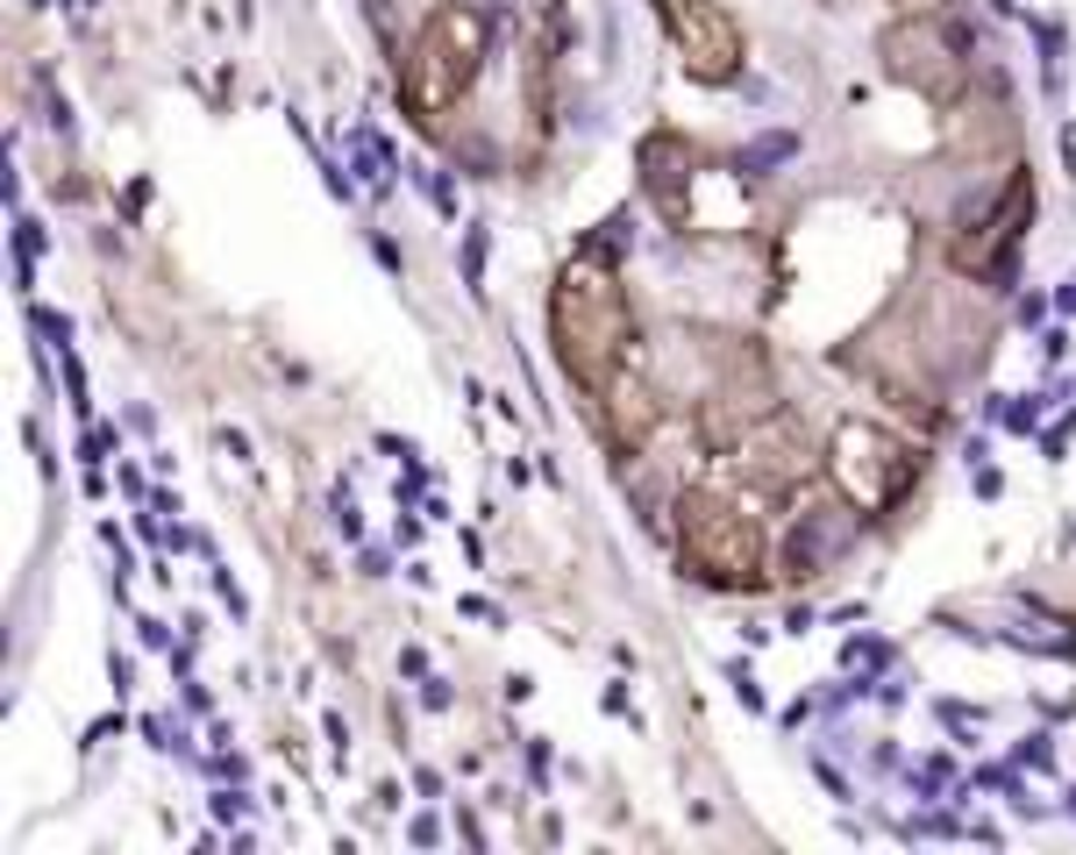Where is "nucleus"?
I'll list each match as a JSON object with an SVG mask.
<instances>
[{
    "mask_svg": "<svg viewBox=\"0 0 1076 855\" xmlns=\"http://www.w3.org/2000/svg\"><path fill=\"white\" fill-rule=\"evenodd\" d=\"M648 193L671 208V221H685V150L677 143H648Z\"/></svg>",
    "mask_w": 1076,
    "mask_h": 855,
    "instance_id": "obj_5",
    "label": "nucleus"
},
{
    "mask_svg": "<svg viewBox=\"0 0 1076 855\" xmlns=\"http://www.w3.org/2000/svg\"><path fill=\"white\" fill-rule=\"evenodd\" d=\"M556 350L571 364L577 385H606V371L621 364V342H627V306L613 271H600L592 256H577L556 285Z\"/></svg>",
    "mask_w": 1076,
    "mask_h": 855,
    "instance_id": "obj_1",
    "label": "nucleus"
},
{
    "mask_svg": "<svg viewBox=\"0 0 1076 855\" xmlns=\"http://www.w3.org/2000/svg\"><path fill=\"white\" fill-rule=\"evenodd\" d=\"M777 158H792V135H763V143H756V150H748V158H742V164H748V171H756V164H777Z\"/></svg>",
    "mask_w": 1076,
    "mask_h": 855,
    "instance_id": "obj_8",
    "label": "nucleus"
},
{
    "mask_svg": "<svg viewBox=\"0 0 1076 855\" xmlns=\"http://www.w3.org/2000/svg\"><path fill=\"white\" fill-rule=\"evenodd\" d=\"M656 14L671 22L677 50L692 58L698 79H734V58H742V37L721 8H698V0H656Z\"/></svg>",
    "mask_w": 1076,
    "mask_h": 855,
    "instance_id": "obj_4",
    "label": "nucleus"
},
{
    "mask_svg": "<svg viewBox=\"0 0 1076 855\" xmlns=\"http://www.w3.org/2000/svg\"><path fill=\"white\" fill-rule=\"evenodd\" d=\"M819 571V513H798L784 535V577H813Z\"/></svg>",
    "mask_w": 1076,
    "mask_h": 855,
    "instance_id": "obj_6",
    "label": "nucleus"
},
{
    "mask_svg": "<svg viewBox=\"0 0 1076 855\" xmlns=\"http://www.w3.org/2000/svg\"><path fill=\"white\" fill-rule=\"evenodd\" d=\"M356 164H364V179H371V185H385V164H392V150L379 143V135H356Z\"/></svg>",
    "mask_w": 1076,
    "mask_h": 855,
    "instance_id": "obj_7",
    "label": "nucleus"
},
{
    "mask_svg": "<svg viewBox=\"0 0 1076 855\" xmlns=\"http://www.w3.org/2000/svg\"><path fill=\"white\" fill-rule=\"evenodd\" d=\"M685 556L698 563V577H727V585H756V535L727 500L692 492L685 500Z\"/></svg>",
    "mask_w": 1076,
    "mask_h": 855,
    "instance_id": "obj_3",
    "label": "nucleus"
},
{
    "mask_svg": "<svg viewBox=\"0 0 1076 855\" xmlns=\"http://www.w3.org/2000/svg\"><path fill=\"white\" fill-rule=\"evenodd\" d=\"M477 58H485V14L477 8H442L435 22L421 29L414 58H406V100H414L421 114L450 108V100L471 86Z\"/></svg>",
    "mask_w": 1076,
    "mask_h": 855,
    "instance_id": "obj_2",
    "label": "nucleus"
}]
</instances>
